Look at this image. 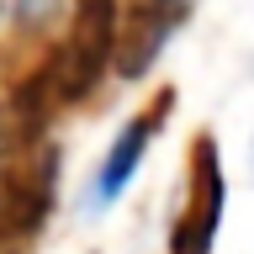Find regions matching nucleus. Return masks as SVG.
<instances>
[{
	"mask_svg": "<svg viewBox=\"0 0 254 254\" xmlns=\"http://www.w3.org/2000/svg\"><path fill=\"white\" fill-rule=\"evenodd\" d=\"M117 16H122L117 0H74V16H69L59 48L11 95V122L21 127V138H37L59 111L79 106L106 79L111 59H117Z\"/></svg>",
	"mask_w": 254,
	"mask_h": 254,
	"instance_id": "nucleus-1",
	"label": "nucleus"
},
{
	"mask_svg": "<svg viewBox=\"0 0 254 254\" xmlns=\"http://www.w3.org/2000/svg\"><path fill=\"white\" fill-rule=\"evenodd\" d=\"M222 206H228V180H222V154L217 138L201 132L190 143V164H186V196L175 206L170 222V254H212L222 228Z\"/></svg>",
	"mask_w": 254,
	"mask_h": 254,
	"instance_id": "nucleus-2",
	"label": "nucleus"
},
{
	"mask_svg": "<svg viewBox=\"0 0 254 254\" xmlns=\"http://www.w3.org/2000/svg\"><path fill=\"white\" fill-rule=\"evenodd\" d=\"M175 106V95L164 90L154 101V106L143 111V117H132V122L117 132V143L106 148V159H101V170H95V186H90V201L95 206H111L117 196H122L127 186H132V175H138V164H143V154H148V143H154V127L164 122V111Z\"/></svg>",
	"mask_w": 254,
	"mask_h": 254,
	"instance_id": "nucleus-3",
	"label": "nucleus"
},
{
	"mask_svg": "<svg viewBox=\"0 0 254 254\" xmlns=\"http://www.w3.org/2000/svg\"><path fill=\"white\" fill-rule=\"evenodd\" d=\"M69 0H0V21L5 27H21V32H37L48 21H59Z\"/></svg>",
	"mask_w": 254,
	"mask_h": 254,
	"instance_id": "nucleus-4",
	"label": "nucleus"
},
{
	"mask_svg": "<svg viewBox=\"0 0 254 254\" xmlns=\"http://www.w3.org/2000/svg\"><path fill=\"white\" fill-rule=\"evenodd\" d=\"M143 5H180V11H190V0H143Z\"/></svg>",
	"mask_w": 254,
	"mask_h": 254,
	"instance_id": "nucleus-5",
	"label": "nucleus"
},
{
	"mask_svg": "<svg viewBox=\"0 0 254 254\" xmlns=\"http://www.w3.org/2000/svg\"><path fill=\"white\" fill-rule=\"evenodd\" d=\"M0 159H5V117H0Z\"/></svg>",
	"mask_w": 254,
	"mask_h": 254,
	"instance_id": "nucleus-6",
	"label": "nucleus"
}]
</instances>
